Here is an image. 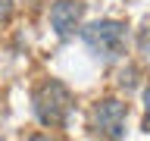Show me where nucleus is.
<instances>
[{
	"label": "nucleus",
	"instance_id": "1",
	"mask_svg": "<svg viewBox=\"0 0 150 141\" xmlns=\"http://www.w3.org/2000/svg\"><path fill=\"white\" fill-rule=\"evenodd\" d=\"M72 110V94L63 82L47 78L44 85H38L35 91V113L44 125H63V119Z\"/></svg>",
	"mask_w": 150,
	"mask_h": 141
},
{
	"label": "nucleus",
	"instance_id": "5",
	"mask_svg": "<svg viewBox=\"0 0 150 141\" xmlns=\"http://www.w3.org/2000/svg\"><path fill=\"white\" fill-rule=\"evenodd\" d=\"M9 9H13V0H0V25L6 22V16H9Z\"/></svg>",
	"mask_w": 150,
	"mask_h": 141
},
{
	"label": "nucleus",
	"instance_id": "4",
	"mask_svg": "<svg viewBox=\"0 0 150 141\" xmlns=\"http://www.w3.org/2000/svg\"><path fill=\"white\" fill-rule=\"evenodd\" d=\"M81 3H75V0H59V3H53V9H50V25L56 28V35L59 38H69L78 28V22H81Z\"/></svg>",
	"mask_w": 150,
	"mask_h": 141
},
{
	"label": "nucleus",
	"instance_id": "6",
	"mask_svg": "<svg viewBox=\"0 0 150 141\" xmlns=\"http://www.w3.org/2000/svg\"><path fill=\"white\" fill-rule=\"evenodd\" d=\"M144 103H147V116H144V129L150 132V85H147V91H144Z\"/></svg>",
	"mask_w": 150,
	"mask_h": 141
},
{
	"label": "nucleus",
	"instance_id": "2",
	"mask_svg": "<svg viewBox=\"0 0 150 141\" xmlns=\"http://www.w3.org/2000/svg\"><path fill=\"white\" fill-rule=\"evenodd\" d=\"M84 41L100 50L103 56H116L125 44V25L122 22H94L84 28Z\"/></svg>",
	"mask_w": 150,
	"mask_h": 141
},
{
	"label": "nucleus",
	"instance_id": "3",
	"mask_svg": "<svg viewBox=\"0 0 150 141\" xmlns=\"http://www.w3.org/2000/svg\"><path fill=\"white\" fill-rule=\"evenodd\" d=\"M91 122H94V129L100 132V135L122 138V135H125V103L112 100V97L100 100L91 110Z\"/></svg>",
	"mask_w": 150,
	"mask_h": 141
}]
</instances>
